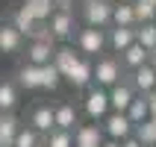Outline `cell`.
<instances>
[{
	"label": "cell",
	"instance_id": "cell-27",
	"mask_svg": "<svg viewBox=\"0 0 156 147\" xmlns=\"http://www.w3.org/2000/svg\"><path fill=\"white\" fill-rule=\"evenodd\" d=\"M38 77H41V88H59V71H56V65L53 62H47V65H38Z\"/></svg>",
	"mask_w": 156,
	"mask_h": 147
},
{
	"label": "cell",
	"instance_id": "cell-22",
	"mask_svg": "<svg viewBox=\"0 0 156 147\" xmlns=\"http://www.w3.org/2000/svg\"><path fill=\"white\" fill-rule=\"evenodd\" d=\"M136 138H139L141 147H156V121L147 118V121H141L136 127Z\"/></svg>",
	"mask_w": 156,
	"mask_h": 147
},
{
	"label": "cell",
	"instance_id": "cell-37",
	"mask_svg": "<svg viewBox=\"0 0 156 147\" xmlns=\"http://www.w3.org/2000/svg\"><path fill=\"white\" fill-rule=\"evenodd\" d=\"M115 3H133V0H115Z\"/></svg>",
	"mask_w": 156,
	"mask_h": 147
},
{
	"label": "cell",
	"instance_id": "cell-35",
	"mask_svg": "<svg viewBox=\"0 0 156 147\" xmlns=\"http://www.w3.org/2000/svg\"><path fill=\"white\" fill-rule=\"evenodd\" d=\"M147 65L153 68V74H156V50H150V53H147Z\"/></svg>",
	"mask_w": 156,
	"mask_h": 147
},
{
	"label": "cell",
	"instance_id": "cell-28",
	"mask_svg": "<svg viewBox=\"0 0 156 147\" xmlns=\"http://www.w3.org/2000/svg\"><path fill=\"white\" fill-rule=\"evenodd\" d=\"M44 141H47L44 147H74V135L68 130H50L44 135Z\"/></svg>",
	"mask_w": 156,
	"mask_h": 147
},
{
	"label": "cell",
	"instance_id": "cell-40",
	"mask_svg": "<svg viewBox=\"0 0 156 147\" xmlns=\"http://www.w3.org/2000/svg\"><path fill=\"white\" fill-rule=\"evenodd\" d=\"M38 147H44V144H38Z\"/></svg>",
	"mask_w": 156,
	"mask_h": 147
},
{
	"label": "cell",
	"instance_id": "cell-39",
	"mask_svg": "<svg viewBox=\"0 0 156 147\" xmlns=\"http://www.w3.org/2000/svg\"><path fill=\"white\" fill-rule=\"evenodd\" d=\"M150 3H153V6H156V0H150Z\"/></svg>",
	"mask_w": 156,
	"mask_h": 147
},
{
	"label": "cell",
	"instance_id": "cell-2",
	"mask_svg": "<svg viewBox=\"0 0 156 147\" xmlns=\"http://www.w3.org/2000/svg\"><path fill=\"white\" fill-rule=\"evenodd\" d=\"M103 132H106L112 141H124V138H130L133 124H130V118H127L124 112H109V115L103 118Z\"/></svg>",
	"mask_w": 156,
	"mask_h": 147
},
{
	"label": "cell",
	"instance_id": "cell-21",
	"mask_svg": "<svg viewBox=\"0 0 156 147\" xmlns=\"http://www.w3.org/2000/svg\"><path fill=\"white\" fill-rule=\"evenodd\" d=\"M115 26H136V18H133V6L130 3H115L112 6V15H109Z\"/></svg>",
	"mask_w": 156,
	"mask_h": 147
},
{
	"label": "cell",
	"instance_id": "cell-3",
	"mask_svg": "<svg viewBox=\"0 0 156 147\" xmlns=\"http://www.w3.org/2000/svg\"><path fill=\"white\" fill-rule=\"evenodd\" d=\"M109 15H112V3H109V0H86V21H88V26L103 30V26L109 24Z\"/></svg>",
	"mask_w": 156,
	"mask_h": 147
},
{
	"label": "cell",
	"instance_id": "cell-24",
	"mask_svg": "<svg viewBox=\"0 0 156 147\" xmlns=\"http://www.w3.org/2000/svg\"><path fill=\"white\" fill-rule=\"evenodd\" d=\"M130 6H133V18H136V24H150V21H153L156 6L150 3V0H133Z\"/></svg>",
	"mask_w": 156,
	"mask_h": 147
},
{
	"label": "cell",
	"instance_id": "cell-5",
	"mask_svg": "<svg viewBox=\"0 0 156 147\" xmlns=\"http://www.w3.org/2000/svg\"><path fill=\"white\" fill-rule=\"evenodd\" d=\"M106 97H109V109H112V112H127V106H130V100L136 94H133V86L115 82V86L106 91Z\"/></svg>",
	"mask_w": 156,
	"mask_h": 147
},
{
	"label": "cell",
	"instance_id": "cell-20",
	"mask_svg": "<svg viewBox=\"0 0 156 147\" xmlns=\"http://www.w3.org/2000/svg\"><path fill=\"white\" fill-rule=\"evenodd\" d=\"M147 53H150V50H144L141 44L133 41L127 50H121V59H124V65H127V68H139V65H144V62H147Z\"/></svg>",
	"mask_w": 156,
	"mask_h": 147
},
{
	"label": "cell",
	"instance_id": "cell-12",
	"mask_svg": "<svg viewBox=\"0 0 156 147\" xmlns=\"http://www.w3.org/2000/svg\"><path fill=\"white\" fill-rule=\"evenodd\" d=\"M50 62L56 65L59 77H68V74H71V68H74V65L80 62V56L71 50V47H62V50H56V53H53V59H50Z\"/></svg>",
	"mask_w": 156,
	"mask_h": 147
},
{
	"label": "cell",
	"instance_id": "cell-31",
	"mask_svg": "<svg viewBox=\"0 0 156 147\" xmlns=\"http://www.w3.org/2000/svg\"><path fill=\"white\" fill-rule=\"evenodd\" d=\"M30 38H33V41H44V44H53V41H56L47 24H35V30H33V35H30Z\"/></svg>",
	"mask_w": 156,
	"mask_h": 147
},
{
	"label": "cell",
	"instance_id": "cell-25",
	"mask_svg": "<svg viewBox=\"0 0 156 147\" xmlns=\"http://www.w3.org/2000/svg\"><path fill=\"white\" fill-rule=\"evenodd\" d=\"M18 82L24 88H41V77H38V65H30L27 62L24 68L18 71Z\"/></svg>",
	"mask_w": 156,
	"mask_h": 147
},
{
	"label": "cell",
	"instance_id": "cell-38",
	"mask_svg": "<svg viewBox=\"0 0 156 147\" xmlns=\"http://www.w3.org/2000/svg\"><path fill=\"white\" fill-rule=\"evenodd\" d=\"M153 24H156V12H153Z\"/></svg>",
	"mask_w": 156,
	"mask_h": 147
},
{
	"label": "cell",
	"instance_id": "cell-23",
	"mask_svg": "<svg viewBox=\"0 0 156 147\" xmlns=\"http://www.w3.org/2000/svg\"><path fill=\"white\" fill-rule=\"evenodd\" d=\"M21 130L18 127V121L12 118V115H0V147H12V141H15V132Z\"/></svg>",
	"mask_w": 156,
	"mask_h": 147
},
{
	"label": "cell",
	"instance_id": "cell-29",
	"mask_svg": "<svg viewBox=\"0 0 156 147\" xmlns=\"http://www.w3.org/2000/svg\"><path fill=\"white\" fill-rule=\"evenodd\" d=\"M38 144H41V138H38V132H35L33 127L18 130L15 132V141H12V147H38Z\"/></svg>",
	"mask_w": 156,
	"mask_h": 147
},
{
	"label": "cell",
	"instance_id": "cell-16",
	"mask_svg": "<svg viewBox=\"0 0 156 147\" xmlns=\"http://www.w3.org/2000/svg\"><path fill=\"white\" fill-rule=\"evenodd\" d=\"M133 33H136V44H141L144 50H156V24H139L133 26Z\"/></svg>",
	"mask_w": 156,
	"mask_h": 147
},
{
	"label": "cell",
	"instance_id": "cell-8",
	"mask_svg": "<svg viewBox=\"0 0 156 147\" xmlns=\"http://www.w3.org/2000/svg\"><path fill=\"white\" fill-rule=\"evenodd\" d=\"M106 47V35L103 30H97V26H88L80 33V50L83 53H100Z\"/></svg>",
	"mask_w": 156,
	"mask_h": 147
},
{
	"label": "cell",
	"instance_id": "cell-14",
	"mask_svg": "<svg viewBox=\"0 0 156 147\" xmlns=\"http://www.w3.org/2000/svg\"><path fill=\"white\" fill-rule=\"evenodd\" d=\"M33 130L38 132V135H47V132L53 130V109L50 106H38V109H35L33 112Z\"/></svg>",
	"mask_w": 156,
	"mask_h": 147
},
{
	"label": "cell",
	"instance_id": "cell-4",
	"mask_svg": "<svg viewBox=\"0 0 156 147\" xmlns=\"http://www.w3.org/2000/svg\"><path fill=\"white\" fill-rule=\"evenodd\" d=\"M86 115L91 118V121H103L106 115H109V97H106L103 88H91L86 97Z\"/></svg>",
	"mask_w": 156,
	"mask_h": 147
},
{
	"label": "cell",
	"instance_id": "cell-7",
	"mask_svg": "<svg viewBox=\"0 0 156 147\" xmlns=\"http://www.w3.org/2000/svg\"><path fill=\"white\" fill-rule=\"evenodd\" d=\"M100 141H103V130L97 124H83L74 132V147H100Z\"/></svg>",
	"mask_w": 156,
	"mask_h": 147
},
{
	"label": "cell",
	"instance_id": "cell-30",
	"mask_svg": "<svg viewBox=\"0 0 156 147\" xmlns=\"http://www.w3.org/2000/svg\"><path fill=\"white\" fill-rule=\"evenodd\" d=\"M18 106V91L9 82H0V112H9Z\"/></svg>",
	"mask_w": 156,
	"mask_h": 147
},
{
	"label": "cell",
	"instance_id": "cell-6",
	"mask_svg": "<svg viewBox=\"0 0 156 147\" xmlns=\"http://www.w3.org/2000/svg\"><path fill=\"white\" fill-rule=\"evenodd\" d=\"M21 44H24V35L18 33L12 24H0V53H6V56H15L21 50Z\"/></svg>",
	"mask_w": 156,
	"mask_h": 147
},
{
	"label": "cell",
	"instance_id": "cell-17",
	"mask_svg": "<svg viewBox=\"0 0 156 147\" xmlns=\"http://www.w3.org/2000/svg\"><path fill=\"white\" fill-rule=\"evenodd\" d=\"M124 115L130 118V124H133V127H139L141 121H147V97H144V94H141V97H133Z\"/></svg>",
	"mask_w": 156,
	"mask_h": 147
},
{
	"label": "cell",
	"instance_id": "cell-34",
	"mask_svg": "<svg viewBox=\"0 0 156 147\" xmlns=\"http://www.w3.org/2000/svg\"><path fill=\"white\" fill-rule=\"evenodd\" d=\"M53 6H59V12H68V9H71V0H53Z\"/></svg>",
	"mask_w": 156,
	"mask_h": 147
},
{
	"label": "cell",
	"instance_id": "cell-13",
	"mask_svg": "<svg viewBox=\"0 0 156 147\" xmlns=\"http://www.w3.org/2000/svg\"><path fill=\"white\" fill-rule=\"evenodd\" d=\"M53 44H44V41H33L30 44V50H27V59H30V65H47V62L53 59Z\"/></svg>",
	"mask_w": 156,
	"mask_h": 147
},
{
	"label": "cell",
	"instance_id": "cell-15",
	"mask_svg": "<svg viewBox=\"0 0 156 147\" xmlns=\"http://www.w3.org/2000/svg\"><path fill=\"white\" fill-rule=\"evenodd\" d=\"M24 9L30 12V15H33V21L44 24V21L53 15V9H56V6H53V0H27V3H24Z\"/></svg>",
	"mask_w": 156,
	"mask_h": 147
},
{
	"label": "cell",
	"instance_id": "cell-19",
	"mask_svg": "<svg viewBox=\"0 0 156 147\" xmlns=\"http://www.w3.org/2000/svg\"><path fill=\"white\" fill-rule=\"evenodd\" d=\"M65 79H68L71 86H77V88L88 86V82H91V65H88L86 59H80L77 65L71 68V74H68V77H65Z\"/></svg>",
	"mask_w": 156,
	"mask_h": 147
},
{
	"label": "cell",
	"instance_id": "cell-26",
	"mask_svg": "<svg viewBox=\"0 0 156 147\" xmlns=\"http://www.w3.org/2000/svg\"><path fill=\"white\" fill-rule=\"evenodd\" d=\"M35 24H38V21H33V15H30V12H27L24 6H21V9L15 12V21H12V26H15V30H18L21 35H33Z\"/></svg>",
	"mask_w": 156,
	"mask_h": 147
},
{
	"label": "cell",
	"instance_id": "cell-32",
	"mask_svg": "<svg viewBox=\"0 0 156 147\" xmlns=\"http://www.w3.org/2000/svg\"><path fill=\"white\" fill-rule=\"evenodd\" d=\"M144 97H147V118H153V121H156V88H153V91H147Z\"/></svg>",
	"mask_w": 156,
	"mask_h": 147
},
{
	"label": "cell",
	"instance_id": "cell-10",
	"mask_svg": "<svg viewBox=\"0 0 156 147\" xmlns=\"http://www.w3.org/2000/svg\"><path fill=\"white\" fill-rule=\"evenodd\" d=\"M133 86L139 88L141 94H147V91L156 88V74H153V68H150L147 62L139 65V68H133Z\"/></svg>",
	"mask_w": 156,
	"mask_h": 147
},
{
	"label": "cell",
	"instance_id": "cell-18",
	"mask_svg": "<svg viewBox=\"0 0 156 147\" xmlns=\"http://www.w3.org/2000/svg\"><path fill=\"white\" fill-rule=\"evenodd\" d=\"M136 41V33H133V26H115L112 35H109V44H112V50H127L130 44Z\"/></svg>",
	"mask_w": 156,
	"mask_h": 147
},
{
	"label": "cell",
	"instance_id": "cell-11",
	"mask_svg": "<svg viewBox=\"0 0 156 147\" xmlns=\"http://www.w3.org/2000/svg\"><path fill=\"white\" fill-rule=\"evenodd\" d=\"M74 124H77V109L71 103H62L59 109H53V130H74Z\"/></svg>",
	"mask_w": 156,
	"mask_h": 147
},
{
	"label": "cell",
	"instance_id": "cell-36",
	"mask_svg": "<svg viewBox=\"0 0 156 147\" xmlns=\"http://www.w3.org/2000/svg\"><path fill=\"white\" fill-rule=\"evenodd\" d=\"M100 147H121V141H112V138H109V141H100Z\"/></svg>",
	"mask_w": 156,
	"mask_h": 147
},
{
	"label": "cell",
	"instance_id": "cell-33",
	"mask_svg": "<svg viewBox=\"0 0 156 147\" xmlns=\"http://www.w3.org/2000/svg\"><path fill=\"white\" fill-rule=\"evenodd\" d=\"M121 147H141V144H139V138H136V135H130V138L121 141Z\"/></svg>",
	"mask_w": 156,
	"mask_h": 147
},
{
	"label": "cell",
	"instance_id": "cell-9",
	"mask_svg": "<svg viewBox=\"0 0 156 147\" xmlns=\"http://www.w3.org/2000/svg\"><path fill=\"white\" fill-rule=\"evenodd\" d=\"M47 26H50L53 38H68L74 33V15L71 12H53L47 18Z\"/></svg>",
	"mask_w": 156,
	"mask_h": 147
},
{
	"label": "cell",
	"instance_id": "cell-1",
	"mask_svg": "<svg viewBox=\"0 0 156 147\" xmlns=\"http://www.w3.org/2000/svg\"><path fill=\"white\" fill-rule=\"evenodd\" d=\"M91 79L97 82V88H112L115 82H121V65L115 59H100L97 65H91Z\"/></svg>",
	"mask_w": 156,
	"mask_h": 147
}]
</instances>
